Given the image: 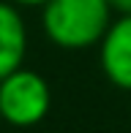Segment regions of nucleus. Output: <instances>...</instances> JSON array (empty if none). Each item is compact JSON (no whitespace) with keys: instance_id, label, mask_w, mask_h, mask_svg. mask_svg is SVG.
I'll list each match as a JSON object with an SVG mask.
<instances>
[{"instance_id":"1","label":"nucleus","mask_w":131,"mask_h":133,"mask_svg":"<svg viewBox=\"0 0 131 133\" xmlns=\"http://www.w3.org/2000/svg\"><path fill=\"white\" fill-rule=\"evenodd\" d=\"M112 22L106 0H46L41 5V27L46 38L66 52L98 46Z\"/></svg>"},{"instance_id":"2","label":"nucleus","mask_w":131,"mask_h":133,"mask_svg":"<svg viewBox=\"0 0 131 133\" xmlns=\"http://www.w3.org/2000/svg\"><path fill=\"white\" fill-rule=\"evenodd\" d=\"M52 109L49 82L30 68H16L0 79V119L11 128H35Z\"/></svg>"},{"instance_id":"3","label":"nucleus","mask_w":131,"mask_h":133,"mask_svg":"<svg viewBox=\"0 0 131 133\" xmlns=\"http://www.w3.org/2000/svg\"><path fill=\"white\" fill-rule=\"evenodd\" d=\"M98 65L109 84L131 92V14H120L109 22L98 41Z\"/></svg>"},{"instance_id":"4","label":"nucleus","mask_w":131,"mask_h":133,"mask_svg":"<svg viewBox=\"0 0 131 133\" xmlns=\"http://www.w3.org/2000/svg\"><path fill=\"white\" fill-rule=\"evenodd\" d=\"M27 57V25L19 5L0 0V79L22 68Z\"/></svg>"},{"instance_id":"5","label":"nucleus","mask_w":131,"mask_h":133,"mask_svg":"<svg viewBox=\"0 0 131 133\" xmlns=\"http://www.w3.org/2000/svg\"><path fill=\"white\" fill-rule=\"evenodd\" d=\"M106 5L112 8V14H131V0H106Z\"/></svg>"},{"instance_id":"6","label":"nucleus","mask_w":131,"mask_h":133,"mask_svg":"<svg viewBox=\"0 0 131 133\" xmlns=\"http://www.w3.org/2000/svg\"><path fill=\"white\" fill-rule=\"evenodd\" d=\"M11 3L19 5V8H41L46 0H11Z\"/></svg>"}]
</instances>
